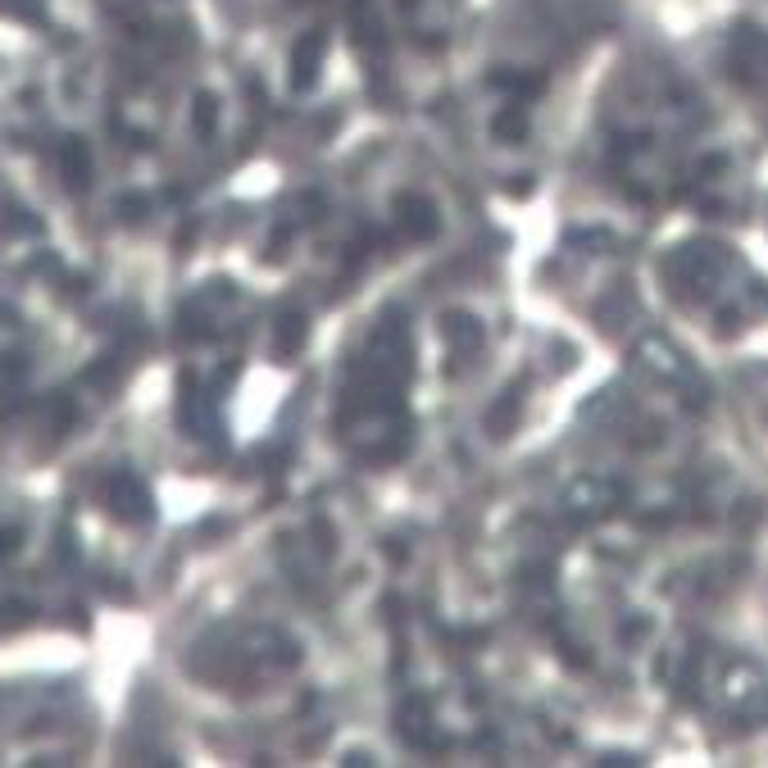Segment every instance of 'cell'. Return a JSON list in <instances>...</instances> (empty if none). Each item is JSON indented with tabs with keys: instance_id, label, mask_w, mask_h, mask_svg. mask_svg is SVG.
Listing matches in <instances>:
<instances>
[{
	"instance_id": "obj_2",
	"label": "cell",
	"mask_w": 768,
	"mask_h": 768,
	"mask_svg": "<svg viewBox=\"0 0 768 768\" xmlns=\"http://www.w3.org/2000/svg\"><path fill=\"white\" fill-rule=\"evenodd\" d=\"M60 173H64V182H69L73 191L87 186V178H91V155H87L82 141H64V146H60Z\"/></svg>"
},
{
	"instance_id": "obj_1",
	"label": "cell",
	"mask_w": 768,
	"mask_h": 768,
	"mask_svg": "<svg viewBox=\"0 0 768 768\" xmlns=\"http://www.w3.org/2000/svg\"><path fill=\"white\" fill-rule=\"evenodd\" d=\"M110 509L119 518H128V523H146L151 518V496H146V487H141L137 477L119 473L114 483H110Z\"/></svg>"
},
{
	"instance_id": "obj_3",
	"label": "cell",
	"mask_w": 768,
	"mask_h": 768,
	"mask_svg": "<svg viewBox=\"0 0 768 768\" xmlns=\"http://www.w3.org/2000/svg\"><path fill=\"white\" fill-rule=\"evenodd\" d=\"M28 605H6V609H0V628H23V623H28Z\"/></svg>"
}]
</instances>
